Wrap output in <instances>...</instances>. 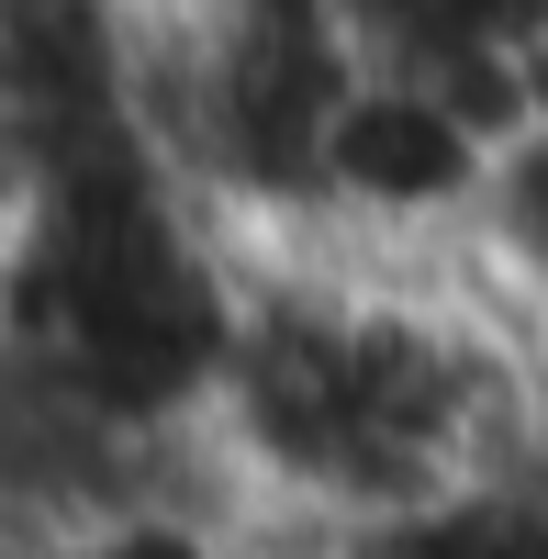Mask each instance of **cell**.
<instances>
[{
	"label": "cell",
	"instance_id": "1",
	"mask_svg": "<svg viewBox=\"0 0 548 559\" xmlns=\"http://www.w3.org/2000/svg\"><path fill=\"white\" fill-rule=\"evenodd\" d=\"M515 146L504 68H448L358 45V68L313 146V247H358L392 269H448L481 224V191Z\"/></svg>",
	"mask_w": 548,
	"mask_h": 559
},
{
	"label": "cell",
	"instance_id": "2",
	"mask_svg": "<svg viewBox=\"0 0 548 559\" xmlns=\"http://www.w3.org/2000/svg\"><path fill=\"white\" fill-rule=\"evenodd\" d=\"M358 45L392 57H448V68H515V45L548 23V0H347Z\"/></svg>",
	"mask_w": 548,
	"mask_h": 559
},
{
	"label": "cell",
	"instance_id": "3",
	"mask_svg": "<svg viewBox=\"0 0 548 559\" xmlns=\"http://www.w3.org/2000/svg\"><path fill=\"white\" fill-rule=\"evenodd\" d=\"M504 90H515V134H548V23L515 45V68H504Z\"/></svg>",
	"mask_w": 548,
	"mask_h": 559
}]
</instances>
